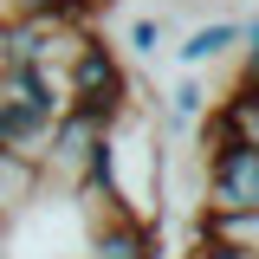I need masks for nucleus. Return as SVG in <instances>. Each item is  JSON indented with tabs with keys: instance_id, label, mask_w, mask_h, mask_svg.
Masks as SVG:
<instances>
[{
	"instance_id": "1",
	"label": "nucleus",
	"mask_w": 259,
	"mask_h": 259,
	"mask_svg": "<svg viewBox=\"0 0 259 259\" xmlns=\"http://www.w3.org/2000/svg\"><path fill=\"white\" fill-rule=\"evenodd\" d=\"M59 110H65V91L52 84V71H39V65L0 71V149H20V156L39 162Z\"/></svg>"
},
{
	"instance_id": "2",
	"label": "nucleus",
	"mask_w": 259,
	"mask_h": 259,
	"mask_svg": "<svg viewBox=\"0 0 259 259\" xmlns=\"http://www.w3.org/2000/svg\"><path fill=\"white\" fill-rule=\"evenodd\" d=\"M65 110H84L91 123H117L130 110V71H123V59H117V46H104V39H78L71 46V59H65Z\"/></svg>"
},
{
	"instance_id": "3",
	"label": "nucleus",
	"mask_w": 259,
	"mask_h": 259,
	"mask_svg": "<svg viewBox=\"0 0 259 259\" xmlns=\"http://www.w3.org/2000/svg\"><path fill=\"white\" fill-rule=\"evenodd\" d=\"M201 214H259V143H207Z\"/></svg>"
},
{
	"instance_id": "4",
	"label": "nucleus",
	"mask_w": 259,
	"mask_h": 259,
	"mask_svg": "<svg viewBox=\"0 0 259 259\" xmlns=\"http://www.w3.org/2000/svg\"><path fill=\"white\" fill-rule=\"evenodd\" d=\"M201 143H259V84H253V59H240V78L221 97H207L201 110Z\"/></svg>"
},
{
	"instance_id": "5",
	"label": "nucleus",
	"mask_w": 259,
	"mask_h": 259,
	"mask_svg": "<svg viewBox=\"0 0 259 259\" xmlns=\"http://www.w3.org/2000/svg\"><path fill=\"white\" fill-rule=\"evenodd\" d=\"M246 39H253L246 20H233V13H207V20H194V26L182 32V46H168V52H175L182 71H207V65H221L227 52H240Z\"/></svg>"
},
{
	"instance_id": "6",
	"label": "nucleus",
	"mask_w": 259,
	"mask_h": 259,
	"mask_svg": "<svg viewBox=\"0 0 259 259\" xmlns=\"http://www.w3.org/2000/svg\"><path fill=\"white\" fill-rule=\"evenodd\" d=\"M91 259H162V233H156V221L110 214V221L91 233Z\"/></svg>"
},
{
	"instance_id": "7",
	"label": "nucleus",
	"mask_w": 259,
	"mask_h": 259,
	"mask_svg": "<svg viewBox=\"0 0 259 259\" xmlns=\"http://www.w3.org/2000/svg\"><path fill=\"white\" fill-rule=\"evenodd\" d=\"M39 194H46V168L32 156H20V149H0V227L13 214H26Z\"/></svg>"
},
{
	"instance_id": "8",
	"label": "nucleus",
	"mask_w": 259,
	"mask_h": 259,
	"mask_svg": "<svg viewBox=\"0 0 259 259\" xmlns=\"http://www.w3.org/2000/svg\"><path fill=\"white\" fill-rule=\"evenodd\" d=\"M201 110H207V78H201V71H182V78L162 91V117H168V130H194Z\"/></svg>"
},
{
	"instance_id": "9",
	"label": "nucleus",
	"mask_w": 259,
	"mask_h": 259,
	"mask_svg": "<svg viewBox=\"0 0 259 259\" xmlns=\"http://www.w3.org/2000/svg\"><path fill=\"white\" fill-rule=\"evenodd\" d=\"M194 240H221V246H246L259 253V214H201Z\"/></svg>"
},
{
	"instance_id": "10",
	"label": "nucleus",
	"mask_w": 259,
	"mask_h": 259,
	"mask_svg": "<svg viewBox=\"0 0 259 259\" xmlns=\"http://www.w3.org/2000/svg\"><path fill=\"white\" fill-rule=\"evenodd\" d=\"M168 39H175V26H168V13H130V26H123V46L136 52V59H162L168 52Z\"/></svg>"
},
{
	"instance_id": "11",
	"label": "nucleus",
	"mask_w": 259,
	"mask_h": 259,
	"mask_svg": "<svg viewBox=\"0 0 259 259\" xmlns=\"http://www.w3.org/2000/svg\"><path fill=\"white\" fill-rule=\"evenodd\" d=\"M188 259H259V253H246V246H221V240H194Z\"/></svg>"
}]
</instances>
